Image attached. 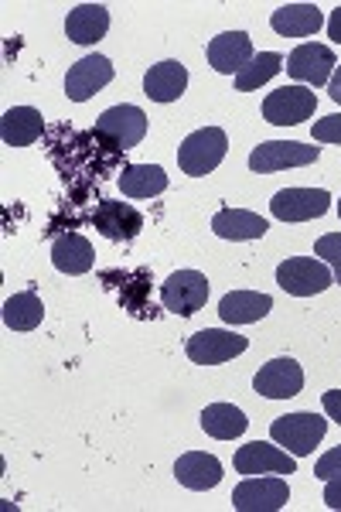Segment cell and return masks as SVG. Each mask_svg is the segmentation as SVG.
<instances>
[{"label": "cell", "mask_w": 341, "mask_h": 512, "mask_svg": "<svg viewBox=\"0 0 341 512\" xmlns=\"http://www.w3.org/2000/svg\"><path fill=\"white\" fill-rule=\"evenodd\" d=\"M236 472L239 475H294L297 472V461L290 458L287 451L273 448V444H263V441H253V444H243L236 451Z\"/></svg>", "instance_id": "cell-14"}, {"label": "cell", "mask_w": 341, "mask_h": 512, "mask_svg": "<svg viewBox=\"0 0 341 512\" xmlns=\"http://www.w3.org/2000/svg\"><path fill=\"white\" fill-rule=\"evenodd\" d=\"M321 407H324V414H328L331 420H338L341 424V390H328L321 396Z\"/></svg>", "instance_id": "cell-32"}, {"label": "cell", "mask_w": 341, "mask_h": 512, "mask_svg": "<svg viewBox=\"0 0 341 512\" xmlns=\"http://www.w3.org/2000/svg\"><path fill=\"white\" fill-rule=\"evenodd\" d=\"M331 209V195L324 188H284L273 195L270 212L280 222H307L321 219Z\"/></svg>", "instance_id": "cell-9"}, {"label": "cell", "mask_w": 341, "mask_h": 512, "mask_svg": "<svg viewBox=\"0 0 341 512\" xmlns=\"http://www.w3.org/2000/svg\"><path fill=\"white\" fill-rule=\"evenodd\" d=\"M110 82H113L110 59H103V55H86V59H79L69 69V76H65V96H69L72 103H86V99H93L99 89L110 86Z\"/></svg>", "instance_id": "cell-12"}, {"label": "cell", "mask_w": 341, "mask_h": 512, "mask_svg": "<svg viewBox=\"0 0 341 512\" xmlns=\"http://www.w3.org/2000/svg\"><path fill=\"white\" fill-rule=\"evenodd\" d=\"M324 434H328V420L318 417V414H287V417H277L270 424L273 444L287 448L294 458L311 454L324 441Z\"/></svg>", "instance_id": "cell-2"}, {"label": "cell", "mask_w": 341, "mask_h": 512, "mask_svg": "<svg viewBox=\"0 0 341 512\" xmlns=\"http://www.w3.org/2000/svg\"><path fill=\"white\" fill-rule=\"evenodd\" d=\"M328 93H331V99H335V103H341V65L335 69V76H331V82H328Z\"/></svg>", "instance_id": "cell-35"}, {"label": "cell", "mask_w": 341, "mask_h": 512, "mask_svg": "<svg viewBox=\"0 0 341 512\" xmlns=\"http://www.w3.org/2000/svg\"><path fill=\"white\" fill-rule=\"evenodd\" d=\"M188 86V69L181 62H157L151 65V72L144 76V93L154 99V103H174V99H181Z\"/></svg>", "instance_id": "cell-19"}, {"label": "cell", "mask_w": 341, "mask_h": 512, "mask_svg": "<svg viewBox=\"0 0 341 512\" xmlns=\"http://www.w3.org/2000/svg\"><path fill=\"white\" fill-rule=\"evenodd\" d=\"M270 311H273V297L256 291H232L219 304V315L226 325H253V321L270 315Z\"/></svg>", "instance_id": "cell-21"}, {"label": "cell", "mask_w": 341, "mask_h": 512, "mask_svg": "<svg viewBox=\"0 0 341 512\" xmlns=\"http://www.w3.org/2000/svg\"><path fill=\"white\" fill-rule=\"evenodd\" d=\"M161 301L174 315L191 318L209 301V280H205V274H198V270H178V274H171L161 284Z\"/></svg>", "instance_id": "cell-7"}, {"label": "cell", "mask_w": 341, "mask_h": 512, "mask_svg": "<svg viewBox=\"0 0 341 512\" xmlns=\"http://www.w3.org/2000/svg\"><path fill=\"white\" fill-rule=\"evenodd\" d=\"M45 130V117L35 110V106H14V110L4 113L0 120V137H4L7 147H28L35 144Z\"/></svg>", "instance_id": "cell-23"}, {"label": "cell", "mask_w": 341, "mask_h": 512, "mask_svg": "<svg viewBox=\"0 0 341 512\" xmlns=\"http://www.w3.org/2000/svg\"><path fill=\"white\" fill-rule=\"evenodd\" d=\"M249 62H253V41L246 31H226L209 41V65L222 76H232V72L239 76Z\"/></svg>", "instance_id": "cell-16"}, {"label": "cell", "mask_w": 341, "mask_h": 512, "mask_svg": "<svg viewBox=\"0 0 341 512\" xmlns=\"http://www.w3.org/2000/svg\"><path fill=\"white\" fill-rule=\"evenodd\" d=\"M335 475H341V448H331L318 465H314V478L328 482V478H335Z\"/></svg>", "instance_id": "cell-31"}, {"label": "cell", "mask_w": 341, "mask_h": 512, "mask_svg": "<svg viewBox=\"0 0 341 512\" xmlns=\"http://www.w3.org/2000/svg\"><path fill=\"white\" fill-rule=\"evenodd\" d=\"M229 151V140H226V130L219 127H202L195 134L185 137V144L178 147V164L181 171L191 178H202V175H212L215 168L222 164Z\"/></svg>", "instance_id": "cell-1"}, {"label": "cell", "mask_w": 341, "mask_h": 512, "mask_svg": "<svg viewBox=\"0 0 341 512\" xmlns=\"http://www.w3.org/2000/svg\"><path fill=\"white\" fill-rule=\"evenodd\" d=\"M280 69H284V55H277V52L253 55V62H249L246 69L236 76V89L239 93H253V89H260L263 82H270L273 76H277Z\"/></svg>", "instance_id": "cell-28"}, {"label": "cell", "mask_w": 341, "mask_h": 512, "mask_svg": "<svg viewBox=\"0 0 341 512\" xmlns=\"http://www.w3.org/2000/svg\"><path fill=\"white\" fill-rule=\"evenodd\" d=\"M290 499V489L284 478H246L236 492H232V506L239 512H277Z\"/></svg>", "instance_id": "cell-11"}, {"label": "cell", "mask_w": 341, "mask_h": 512, "mask_svg": "<svg viewBox=\"0 0 341 512\" xmlns=\"http://www.w3.org/2000/svg\"><path fill=\"white\" fill-rule=\"evenodd\" d=\"M253 390L260 396H270V400H290L304 390V369L297 366L294 359H270L266 366L256 373Z\"/></svg>", "instance_id": "cell-13"}, {"label": "cell", "mask_w": 341, "mask_h": 512, "mask_svg": "<svg viewBox=\"0 0 341 512\" xmlns=\"http://www.w3.org/2000/svg\"><path fill=\"white\" fill-rule=\"evenodd\" d=\"M321 158V147H307L297 140H266L249 154V168L256 175H270V171H284V168H307Z\"/></svg>", "instance_id": "cell-6"}, {"label": "cell", "mask_w": 341, "mask_h": 512, "mask_svg": "<svg viewBox=\"0 0 341 512\" xmlns=\"http://www.w3.org/2000/svg\"><path fill=\"white\" fill-rule=\"evenodd\" d=\"M174 475L178 482L185 485L191 492H205V489H215L222 482V465L215 454H205V451H188L178 458L174 465Z\"/></svg>", "instance_id": "cell-17"}, {"label": "cell", "mask_w": 341, "mask_h": 512, "mask_svg": "<svg viewBox=\"0 0 341 512\" xmlns=\"http://www.w3.org/2000/svg\"><path fill=\"white\" fill-rule=\"evenodd\" d=\"M249 420L239 407L232 403H212V407L202 410V431L215 437V441H232V437L246 434Z\"/></svg>", "instance_id": "cell-25"}, {"label": "cell", "mask_w": 341, "mask_h": 512, "mask_svg": "<svg viewBox=\"0 0 341 512\" xmlns=\"http://www.w3.org/2000/svg\"><path fill=\"white\" fill-rule=\"evenodd\" d=\"M324 502H328V509H341V475L328 478V485H324Z\"/></svg>", "instance_id": "cell-33"}, {"label": "cell", "mask_w": 341, "mask_h": 512, "mask_svg": "<svg viewBox=\"0 0 341 512\" xmlns=\"http://www.w3.org/2000/svg\"><path fill=\"white\" fill-rule=\"evenodd\" d=\"M314 256H321L324 263L331 267L335 274V284H341V233H328L314 243Z\"/></svg>", "instance_id": "cell-29"}, {"label": "cell", "mask_w": 341, "mask_h": 512, "mask_svg": "<svg viewBox=\"0 0 341 512\" xmlns=\"http://www.w3.org/2000/svg\"><path fill=\"white\" fill-rule=\"evenodd\" d=\"M106 31H110V11L103 4H79L65 18V35L76 45H96L106 38Z\"/></svg>", "instance_id": "cell-18"}, {"label": "cell", "mask_w": 341, "mask_h": 512, "mask_svg": "<svg viewBox=\"0 0 341 512\" xmlns=\"http://www.w3.org/2000/svg\"><path fill=\"white\" fill-rule=\"evenodd\" d=\"M314 140H321V144H341V113L314 123Z\"/></svg>", "instance_id": "cell-30"}, {"label": "cell", "mask_w": 341, "mask_h": 512, "mask_svg": "<svg viewBox=\"0 0 341 512\" xmlns=\"http://www.w3.org/2000/svg\"><path fill=\"white\" fill-rule=\"evenodd\" d=\"M328 38L335 41V45H341V4L331 11V18H328Z\"/></svg>", "instance_id": "cell-34"}, {"label": "cell", "mask_w": 341, "mask_h": 512, "mask_svg": "<svg viewBox=\"0 0 341 512\" xmlns=\"http://www.w3.org/2000/svg\"><path fill=\"white\" fill-rule=\"evenodd\" d=\"M96 137H103L113 151H130L147 137V113L140 106H113L96 120Z\"/></svg>", "instance_id": "cell-4"}, {"label": "cell", "mask_w": 341, "mask_h": 512, "mask_svg": "<svg viewBox=\"0 0 341 512\" xmlns=\"http://www.w3.org/2000/svg\"><path fill=\"white\" fill-rule=\"evenodd\" d=\"M338 216H341V202H338Z\"/></svg>", "instance_id": "cell-36"}, {"label": "cell", "mask_w": 341, "mask_h": 512, "mask_svg": "<svg viewBox=\"0 0 341 512\" xmlns=\"http://www.w3.org/2000/svg\"><path fill=\"white\" fill-rule=\"evenodd\" d=\"M41 318H45V304L35 291H21L4 301V325L11 332H31L41 325Z\"/></svg>", "instance_id": "cell-27"}, {"label": "cell", "mask_w": 341, "mask_h": 512, "mask_svg": "<svg viewBox=\"0 0 341 512\" xmlns=\"http://www.w3.org/2000/svg\"><path fill=\"white\" fill-rule=\"evenodd\" d=\"M318 96L307 86H284L263 99V120L273 127H297V123L314 117Z\"/></svg>", "instance_id": "cell-5"}, {"label": "cell", "mask_w": 341, "mask_h": 512, "mask_svg": "<svg viewBox=\"0 0 341 512\" xmlns=\"http://www.w3.org/2000/svg\"><path fill=\"white\" fill-rule=\"evenodd\" d=\"M335 52H331L328 45H314V41H307V45L294 48L287 59V72L294 76L297 82H304V86H324V82H331L335 76Z\"/></svg>", "instance_id": "cell-10"}, {"label": "cell", "mask_w": 341, "mask_h": 512, "mask_svg": "<svg viewBox=\"0 0 341 512\" xmlns=\"http://www.w3.org/2000/svg\"><path fill=\"white\" fill-rule=\"evenodd\" d=\"M120 188L127 198H154L168 188V175L157 164H130L120 175Z\"/></svg>", "instance_id": "cell-26"}, {"label": "cell", "mask_w": 341, "mask_h": 512, "mask_svg": "<svg viewBox=\"0 0 341 512\" xmlns=\"http://www.w3.org/2000/svg\"><path fill=\"white\" fill-rule=\"evenodd\" d=\"M277 284L294 297H314L335 284V274L328 263L314 260V256H290L277 267Z\"/></svg>", "instance_id": "cell-3"}, {"label": "cell", "mask_w": 341, "mask_h": 512, "mask_svg": "<svg viewBox=\"0 0 341 512\" xmlns=\"http://www.w3.org/2000/svg\"><path fill=\"white\" fill-rule=\"evenodd\" d=\"M93 226L106 239H113V243H130V239H137V233L144 229V216H140V212L127 202L103 198L93 212Z\"/></svg>", "instance_id": "cell-15"}, {"label": "cell", "mask_w": 341, "mask_h": 512, "mask_svg": "<svg viewBox=\"0 0 341 512\" xmlns=\"http://www.w3.org/2000/svg\"><path fill=\"white\" fill-rule=\"evenodd\" d=\"M266 229H270L266 219L246 209H222V212H215V219H212V233L222 239H232V243H239V239H263Z\"/></svg>", "instance_id": "cell-24"}, {"label": "cell", "mask_w": 341, "mask_h": 512, "mask_svg": "<svg viewBox=\"0 0 341 512\" xmlns=\"http://www.w3.org/2000/svg\"><path fill=\"white\" fill-rule=\"evenodd\" d=\"M324 24L321 11L314 4H284L273 11L270 28L277 31L280 38H307L318 35V28Z\"/></svg>", "instance_id": "cell-20"}, {"label": "cell", "mask_w": 341, "mask_h": 512, "mask_svg": "<svg viewBox=\"0 0 341 512\" xmlns=\"http://www.w3.org/2000/svg\"><path fill=\"white\" fill-rule=\"evenodd\" d=\"M93 260H96L93 243L79 233H65L52 243L55 270H62V274H69V277H79V274H86V270H93Z\"/></svg>", "instance_id": "cell-22"}, {"label": "cell", "mask_w": 341, "mask_h": 512, "mask_svg": "<svg viewBox=\"0 0 341 512\" xmlns=\"http://www.w3.org/2000/svg\"><path fill=\"white\" fill-rule=\"evenodd\" d=\"M249 349V338L236 332H222V328H205V332L188 338V359L198 366H222V362L236 359Z\"/></svg>", "instance_id": "cell-8"}]
</instances>
